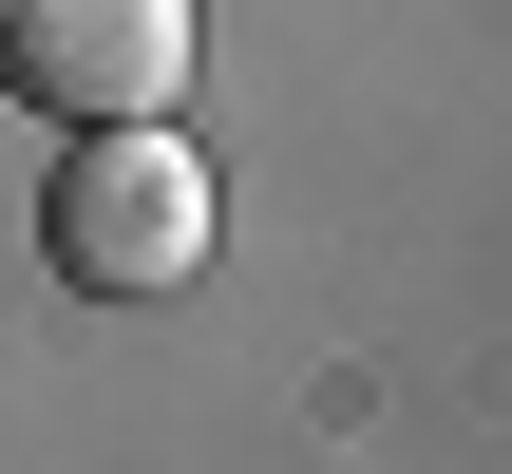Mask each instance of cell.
<instances>
[{"label": "cell", "instance_id": "cell-1", "mask_svg": "<svg viewBox=\"0 0 512 474\" xmlns=\"http://www.w3.org/2000/svg\"><path fill=\"white\" fill-rule=\"evenodd\" d=\"M38 247H57V285H95V304L190 285V266H209V152H190L171 114H95V133L38 171Z\"/></svg>", "mask_w": 512, "mask_h": 474}, {"label": "cell", "instance_id": "cell-2", "mask_svg": "<svg viewBox=\"0 0 512 474\" xmlns=\"http://www.w3.org/2000/svg\"><path fill=\"white\" fill-rule=\"evenodd\" d=\"M171 76H190V0H0V95H38V114H171Z\"/></svg>", "mask_w": 512, "mask_h": 474}]
</instances>
